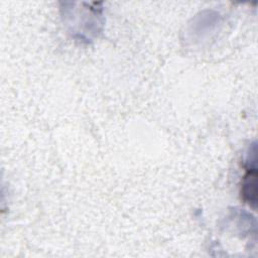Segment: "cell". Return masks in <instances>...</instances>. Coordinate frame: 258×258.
<instances>
[{"mask_svg":"<svg viewBox=\"0 0 258 258\" xmlns=\"http://www.w3.org/2000/svg\"><path fill=\"white\" fill-rule=\"evenodd\" d=\"M257 171H256V150L249 154L247 172L244 175L242 183V195L245 202H247L254 209L257 203Z\"/></svg>","mask_w":258,"mask_h":258,"instance_id":"6da1fadb","label":"cell"}]
</instances>
